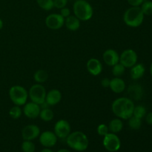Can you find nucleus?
Here are the masks:
<instances>
[{
    "instance_id": "37",
    "label": "nucleus",
    "mask_w": 152,
    "mask_h": 152,
    "mask_svg": "<svg viewBox=\"0 0 152 152\" xmlns=\"http://www.w3.org/2000/svg\"><path fill=\"white\" fill-rule=\"evenodd\" d=\"M40 152H53V151H52V150H50L49 148H44V149L42 150Z\"/></svg>"
},
{
    "instance_id": "16",
    "label": "nucleus",
    "mask_w": 152,
    "mask_h": 152,
    "mask_svg": "<svg viewBox=\"0 0 152 152\" xmlns=\"http://www.w3.org/2000/svg\"><path fill=\"white\" fill-rule=\"evenodd\" d=\"M61 99H62V93L58 89H52L46 94L45 101L50 106L57 105Z\"/></svg>"
},
{
    "instance_id": "38",
    "label": "nucleus",
    "mask_w": 152,
    "mask_h": 152,
    "mask_svg": "<svg viewBox=\"0 0 152 152\" xmlns=\"http://www.w3.org/2000/svg\"><path fill=\"white\" fill-rule=\"evenodd\" d=\"M57 152H71V151L68 149H60V150H59Z\"/></svg>"
},
{
    "instance_id": "21",
    "label": "nucleus",
    "mask_w": 152,
    "mask_h": 152,
    "mask_svg": "<svg viewBox=\"0 0 152 152\" xmlns=\"http://www.w3.org/2000/svg\"><path fill=\"white\" fill-rule=\"evenodd\" d=\"M108 126V129H109V132L117 134L123 130V123L121 119L117 117V118H114L112 120H111Z\"/></svg>"
},
{
    "instance_id": "18",
    "label": "nucleus",
    "mask_w": 152,
    "mask_h": 152,
    "mask_svg": "<svg viewBox=\"0 0 152 152\" xmlns=\"http://www.w3.org/2000/svg\"><path fill=\"white\" fill-rule=\"evenodd\" d=\"M109 88L114 93L120 94L126 89V83L120 77H114L110 81Z\"/></svg>"
},
{
    "instance_id": "30",
    "label": "nucleus",
    "mask_w": 152,
    "mask_h": 152,
    "mask_svg": "<svg viewBox=\"0 0 152 152\" xmlns=\"http://www.w3.org/2000/svg\"><path fill=\"white\" fill-rule=\"evenodd\" d=\"M22 150L23 152H34L36 150L35 144L31 140H24L22 143Z\"/></svg>"
},
{
    "instance_id": "15",
    "label": "nucleus",
    "mask_w": 152,
    "mask_h": 152,
    "mask_svg": "<svg viewBox=\"0 0 152 152\" xmlns=\"http://www.w3.org/2000/svg\"><path fill=\"white\" fill-rule=\"evenodd\" d=\"M86 67L89 74L92 76L96 77L102 73V65L100 61L96 58H91L88 59L86 64Z\"/></svg>"
},
{
    "instance_id": "14",
    "label": "nucleus",
    "mask_w": 152,
    "mask_h": 152,
    "mask_svg": "<svg viewBox=\"0 0 152 152\" xmlns=\"http://www.w3.org/2000/svg\"><path fill=\"white\" fill-rule=\"evenodd\" d=\"M104 62L108 66H114L120 62V55L114 49H108L102 54Z\"/></svg>"
},
{
    "instance_id": "35",
    "label": "nucleus",
    "mask_w": 152,
    "mask_h": 152,
    "mask_svg": "<svg viewBox=\"0 0 152 152\" xmlns=\"http://www.w3.org/2000/svg\"><path fill=\"white\" fill-rule=\"evenodd\" d=\"M110 81L111 80H109L108 78H103L101 80V85L103 88H109Z\"/></svg>"
},
{
    "instance_id": "28",
    "label": "nucleus",
    "mask_w": 152,
    "mask_h": 152,
    "mask_svg": "<svg viewBox=\"0 0 152 152\" xmlns=\"http://www.w3.org/2000/svg\"><path fill=\"white\" fill-rule=\"evenodd\" d=\"M112 67V74L114 76V77H120L126 71V68L120 62Z\"/></svg>"
},
{
    "instance_id": "22",
    "label": "nucleus",
    "mask_w": 152,
    "mask_h": 152,
    "mask_svg": "<svg viewBox=\"0 0 152 152\" xmlns=\"http://www.w3.org/2000/svg\"><path fill=\"white\" fill-rule=\"evenodd\" d=\"M48 78V74L45 70H37L34 74V79L37 83L42 84L47 81Z\"/></svg>"
},
{
    "instance_id": "25",
    "label": "nucleus",
    "mask_w": 152,
    "mask_h": 152,
    "mask_svg": "<svg viewBox=\"0 0 152 152\" xmlns=\"http://www.w3.org/2000/svg\"><path fill=\"white\" fill-rule=\"evenodd\" d=\"M37 2L39 7L44 10L49 11L53 8V0H37Z\"/></svg>"
},
{
    "instance_id": "33",
    "label": "nucleus",
    "mask_w": 152,
    "mask_h": 152,
    "mask_svg": "<svg viewBox=\"0 0 152 152\" xmlns=\"http://www.w3.org/2000/svg\"><path fill=\"white\" fill-rule=\"evenodd\" d=\"M127 1L132 7H140L144 0H127Z\"/></svg>"
},
{
    "instance_id": "4",
    "label": "nucleus",
    "mask_w": 152,
    "mask_h": 152,
    "mask_svg": "<svg viewBox=\"0 0 152 152\" xmlns=\"http://www.w3.org/2000/svg\"><path fill=\"white\" fill-rule=\"evenodd\" d=\"M74 16L80 21H88L94 15V10L87 0H76L73 5Z\"/></svg>"
},
{
    "instance_id": "19",
    "label": "nucleus",
    "mask_w": 152,
    "mask_h": 152,
    "mask_svg": "<svg viewBox=\"0 0 152 152\" xmlns=\"http://www.w3.org/2000/svg\"><path fill=\"white\" fill-rule=\"evenodd\" d=\"M145 72V66L142 63H137L131 68L130 74L132 80H137L143 77Z\"/></svg>"
},
{
    "instance_id": "3",
    "label": "nucleus",
    "mask_w": 152,
    "mask_h": 152,
    "mask_svg": "<svg viewBox=\"0 0 152 152\" xmlns=\"http://www.w3.org/2000/svg\"><path fill=\"white\" fill-rule=\"evenodd\" d=\"M144 16L140 7H131L125 11L123 21L129 27L137 28L143 22Z\"/></svg>"
},
{
    "instance_id": "13",
    "label": "nucleus",
    "mask_w": 152,
    "mask_h": 152,
    "mask_svg": "<svg viewBox=\"0 0 152 152\" xmlns=\"http://www.w3.org/2000/svg\"><path fill=\"white\" fill-rule=\"evenodd\" d=\"M40 111L41 108L39 105L33 102H26L24 105L23 110H22L25 117L29 119H37V117H39Z\"/></svg>"
},
{
    "instance_id": "1",
    "label": "nucleus",
    "mask_w": 152,
    "mask_h": 152,
    "mask_svg": "<svg viewBox=\"0 0 152 152\" xmlns=\"http://www.w3.org/2000/svg\"><path fill=\"white\" fill-rule=\"evenodd\" d=\"M134 103L130 98L120 97L116 99L111 105L114 115L121 120H129L133 115Z\"/></svg>"
},
{
    "instance_id": "31",
    "label": "nucleus",
    "mask_w": 152,
    "mask_h": 152,
    "mask_svg": "<svg viewBox=\"0 0 152 152\" xmlns=\"http://www.w3.org/2000/svg\"><path fill=\"white\" fill-rule=\"evenodd\" d=\"M96 132L97 134L99 136L104 137L106 134H108L109 133V129H108V126L107 125L102 123V124H99L97 126V129H96Z\"/></svg>"
},
{
    "instance_id": "23",
    "label": "nucleus",
    "mask_w": 152,
    "mask_h": 152,
    "mask_svg": "<svg viewBox=\"0 0 152 152\" xmlns=\"http://www.w3.org/2000/svg\"><path fill=\"white\" fill-rule=\"evenodd\" d=\"M53 117H54V114H53V112L50 108L41 109L39 116V117H40V119L45 122L51 121L53 119Z\"/></svg>"
},
{
    "instance_id": "7",
    "label": "nucleus",
    "mask_w": 152,
    "mask_h": 152,
    "mask_svg": "<svg viewBox=\"0 0 152 152\" xmlns=\"http://www.w3.org/2000/svg\"><path fill=\"white\" fill-rule=\"evenodd\" d=\"M102 144L105 149L110 152H116L121 147V141L116 134L109 133L103 137Z\"/></svg>"
},
{
    "instance_id": "9",
    "label": "nucleus",
    "mask_w": 152,
    "mask_h": 152,
    "mask_svg": "<svg viewBox=\"0 0 152 152\" xmlns=\"http://www.w3.org/2000/svg\"><path fill=\"white\" fill-rule=\"evenodd\" d=\"M71 127L68 121L65 120H59L54 125V133L59 139H66L70 134Z\"/></svg>"
},
{
    "instance_id": "40",
    "label": "nucleus",
    "mask_w": 152,
    "mask_h": 152,
    "mask_svg": "<svg viewBox=\"0 0 152 152\" xmlns=\"http://www.w3.org/2000/svg\"><path fill=\"white\" fill-rule=\"evenodd\" d=\"M150 73H151V75L152 76V62L151 64V66H150Z\"/></svg>"
},
{
    "instance_id": "24",
    "label": "nucleus",
    "mask_w": 152,
    "mask_h": 152,
    "mask_svg": "<svg viewBox=\"0 0 152 152\" xmlns=\"http://www.w3.org/2000/svg\"><path fill=\"white\" fill-rule=\"evenodd\" d=\"M142 126V120L132 115L129 119V126L133 130H138Z\"/></svg>"
},
{
    "instance_id": "29",
    "label": "nucleus",
    "mask_w": 152,
    "mask_h": 152,
    "mask_svg": "<svg viewBox=\"0 0 152 152\" xmlns=\"http://www.w3.org/2000/svg\"><path fill=\"white\" fill-rule=\"evenodd\" d=\"M141 10H142V13L144 15L146 16H150L152 15V1H149V0H146L142 2L141 4Z\"/></svg>"
},
{
    "instance_id": "39",
    "label": "nucleus",
    "mask_w": 152,
    "mask_h": 152,
    "mask_svg": "<svg viewBox=\"0 0 152 152\" xmlns=\"http://www.w3.org/2000/svg\"><path fill=\"white\" fill-rule=\"evenodd\" d=\"M3 28V22L1 19H0V31L1 30V28Z\"/></svg>"
},
{
    "instance_id": "12",
    "label": "nucleus",
    "mask_w": 152,
    "mask_h": 152,
    "mask_svg": "<svg viewBox=\"0 0 152 152\" xmlns=\"http://www.w3.org/2000/svg\"><path fill=\"white\" fill-rule=\"evenodd\" d=\"M40 134V129L37 125H28L22 130V137L24 140H34Z\"/></svg>"
},
{
    "instance_id": "41",
    "label": "nucleus",
    "mask_w": 152,
    "mask_h": 152,
    "mask_svg": "<svg viewBox=\"0 0 152 152\" xmlns=\"http://www.w3.org/2000/svg\"><path fill=\"white\" fill-rule=\"evenodd\" d=\"M68 1H73V0H68Z\"/></svg>"
},
{
    "instance_id": "10",
    "label": "nucleus",
    "mask_w": 152,
    "mask_h": 152,
    "mask_svg": "<svg viewBox=\"0 0 152 152\" xmlns=\"http://www.w3.org/2000/svg\"><path fill=\"white\" fill-rule=\"evenodd\" d=\"M45 25L49 29L59 30L65 25V18L59 13H51L46 17Z\"/></svg>"
},
{
    "instance_id": "36",
    "label": "nucleus",
    "mask_w": 152,
    "mask_h": 152,
    "mask_svg": "<svg viewBox=\"0 0 152 152\" xmlns=\"http://www.w3.org/2000/svg\"><path fill=\"white\" fill-rule=\"evenodd\" d=\"M145 122L147 124L152 126V112H149L145 115Z\"/></svg>"
},
{
    "instance_id": "17",
    "label": "nucleus",
    "mask_w": 152,
    "mask_h": 152,
    "mask_svg": "<svg viewBox=\"0 0 152 152\" xmlns=\"http://www.w3.org/2000/svg\"><path fill=\"white\" fill-rule=\"evenodd\" d=\"M128 94L131 99L140 100L143 96V89L142 86L139 84L131 85L128 88Z\"/></svg>"
},
{
    "instance_id": "6",
    "label": "nucleus",
    "mask_w": 152,
    "mask_h": 152,
    "mask_svg": "<svg viewBox=\"0 0 152 152\" xmlns=\"http://www.w3.org/2000/svg\"><path fill=\"white\" fill-rule=\"evenodd\" d=\"M46 90L42 84L33 85L28 92V96L31 99V102H35L38 105H41L45 101Z\"/></svg>"
},
{
    "instance_id": "26",
    "label": "nucleus",
    "mask_w": 152,
    "mask_h": 152,
    "mask_svg": "<svg viewBox=\"0 0 152 152\" xmlns=\"http://www.w3.org/2000/svg\"><path fill=\"white\" fill-rule=\"evenodd\" d=\"M145 115H146V108L143 105H139L134 106L133 111V116L142 120L143 117H145Z\"/></svg>"
},
{
    "instance_id": "8",
    "label": "nucleus",
    "mask_w": 152,
    "mask_h": 152,
    "mask_svg": "<svg viewBox=\"0 0 152 152\" xmlns=\"http://www.w3.org/2000/svg\"><path fill=\"white\" fill-rule=\"evenodd\" d=\"M138 56L133 49H126L120 55V63L125 68H132L137 62Z\"/></svg>"
},
{
    "instance_id": "11",
    "label": "nucleus",
    "mask_w": 152,
    "mask_h": 152,
    "mask_svg": "<svg viewBox=\"0 0 152 152\" xmlns=\"http://www.w3.org/2000/svg\"><path fill=\"white\" fill-rule=\"evenodd\" d=\"M39 142L45 148H51L57 142L58 137L54 132L50 131H45L39 134Z\"/></svg>"
},
{
    "instance_id": "32",
    "label": "nucleus",
    "mask_w": 152,
    "mask_h": 152,
    "mask_svg": "<svg viewBox=\"0 0 152 152\" xmlns=\"http://www.w3.org/2000/svg\"><path fill=\"white\" fill-rule=\"evenodd\" d=\"M68 0H53V7L57 9H62L66 7Z\"/></svg>"
},
{
    "instance_id": "27",
    "label": "nucleus",
    "mask_w": 152,
    "mask_h": 152,
    "mask_svg": "<svg viewBox=\"0 0 152 152\" xmlns=\"http://www.w3.org/2000/svg\"><path fill=\"white\" fill-rule=\"evenodd\" d=\"M22 114V110L19 105H14L9 111V115L14 120H17L21 117Z\"/></svg>"
},
{
    "instance_id": "20",
    "label": "nucleus",
    "mask_w": 152,
    "mask_h": 152,
    "mask_svg": "<svg viewBox=\"0 0 152 152\" xmlns=\"http://www.w3.org/2000/svg\"><path fill=\"white\" fill-rule=\"evenodd\" d=\"M65 25L69 31H76L80 28V20L74 15H70L65 19Z\"/></svg>"
},
{
    "instance_id": "5",
    "label": "nucleus",
    "mask_w": 152,
    "mask_h": 152,
    "mask_svg": "<svg viewBox=\"0 0 152 152\" xmlns=\"http://www.w3.org/2000/svg\"><path fill=\"white\" fill-rule=\"evenodd\" d=\"M9 96L15 105L22 106L28 101V92L23 86H13L9 90Z\"/></svg>"
},
{
    "instance_id": "2",
    "label": "nucleus",
    "mask_w": 152,
    "mask_h": 152,
    "mask_svg": "<svg viewBox=\"0 0 152 152\" xmlns=\"http://www.w3.org/2000/svg\"><path fill=\"white\" fill-rule=\"evenodd\" d=\"M65 140L67 145L77 151H86L89 145L88 138L86 134L79 131L70 133Z\"/></svg>"
},
{
    "instance_id": "34",
    "label": "nucleus",
    "mask_w": 152,
    "mask_h": 152,
    "mask_svg": "<svg viewBox=\"0 0 152 152\" xmlns=\"http://www.w3.org/2000/svg\"><path fill=\"white\" fill-rule=\"evenodd\" d=\"M59 14L65 19V18H67L68 16H69L71 15V10H70L69 8L65 7L63 8L60 9V13Z\"/></svg>"
}]
</instances>
